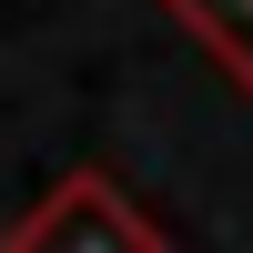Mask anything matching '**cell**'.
<instances>
[{
    "label": "cell",
    "instance_id": "cell-2",
    "mask_svg": "<svg viewBox=\"0 0 253 253\" xmlns=\"http://www.w3.org/2000/svg\"><path fill=\"white\" fill-rule=\"evenodd\" d=\"M162 10L182 20V41L213 51V71L233 91H253V0H162Z\"/></svg>",
    "mask_w": 253,
    "mask_h": 253
},
{
    "label": "cell",
    "instance_id": "cell-1",
    "mask_svg": "<svg viewBox=\"0 0 253 253\" xmlns=\"http://www.w3.org/2000/svg\"><path fill=\"white\" fill-rule=\"evenodd\" d=\"M0 253H172V233H162L112 172L81 162V172H61L51 193L0 233Z\"/></svg>",
    "mask_w": 253,
    "mask_h": 253
}]
</instances>
